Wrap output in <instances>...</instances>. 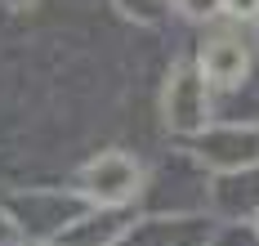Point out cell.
Here are the masks:
<instances>
[{"label": "cell", "mask_w": 259, "mask_h": 246, "mask_svg": "<svg viewBox=\"0 0 259 246\" xmlns=\"http://www.w3.org/2000/svg\"><path fill=\"white\" fill-rule=\"evenodd\" d=\"M161 112H165V126L179 130V135L206 130V121H210V94H206L201 67H192V63H175V67H170L165 94H161Z\"/></svg>", "instance_id": "1"}, {"label": "cell", "mask_w": 259, "mask_h": 246, "mask_svg": "<svg viewBox=\"0 0 259 246\" xmlns=\"http://www.w3.org/2000/svg\"><path fill=\"white\" fill-rule=\"evenodd\" d=\"M139 184H143V170H139V161L130 157V152H99L94 161L80 166V188L90 192L99 206H125L130 197L139 192Z\"/></svg>", "instance_id": "2"}, {"label": "cell", "mask_w": 259, "mask_h": 246, "mask_svg": "<svg viewBox=\"0 0 259 246\" xmlns=\"http://www.w3.org/2000/svg\"><path fill=\"white\" fill-rule=\"evenodd\" d=\"M197 67H201V76H206L210 85L233 90V85L246 81V72H250V54H246V45H241L237 36H214V40L201 45Z\"/></svg>", "instance_id": "3"}, {"label": "cell", "mask_w": 259, "mask_h": 246, "mask_svg": "<svg viewBox=\"0 0 259 246\" xmlns=\"http://www.w3.org/2000/svg\"><path fill=\"white\" fill-rule=\"evenodd\" d=\"M224 14L237 23H255L259 18V0H224Z\"/></svg>", "instance_id": "4"}, {"label": "cell", "mask_w": 259, "mask_h": 246, "mask_svg": "<svg viewBox=\"0 0 259 246\" xmlns=\"http://www.w3.org/2000/svg\"><path fill=\"white\" fill-rule=\"evenodd\" d=\"M179 9L188 14V18H210V14L224 9V0H179Z\"/></svg>", "instance_id": "5"}]
</instances>
